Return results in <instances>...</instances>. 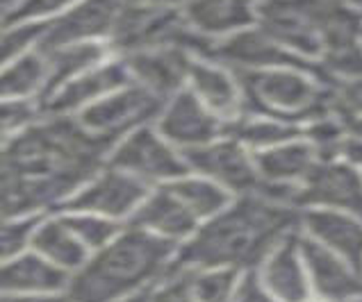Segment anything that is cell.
<instances>
[{
	"label": "cell",
	"instance_id": "obj_1",
	"mask_svg": "<svg viewBox=\"0 0 362 302\" xmlns=\"http://www.w3.org/2000/svg\"><path fill=\"white\" fill-rule=\"evenodd\" d=\"M115 139L96 137L76 116H41L0 143V221L57 210L107 162Z\"/></svg>",
	"mask_w": 362,
	"mask_h": 302
},
{
	"label": "cell",
	"instance_id": "obj_2",
	"mask_svg": "<svg viewBox=\"0 0 362 302\" xmlns=\"http://www.w3.org/2000/svg\"><path fill=\"white\" fill-rule=\"evenodd\" d=\"M301 210L260 193L235 195L223 212L196 227L164 275L180 270L248 268L264 262L285 236L298 230Z\"/></svg>",
	"mask_w": 362,
	"mask_h": 302
},
{
	"label": "cell",
	"instance_id": "obj_3",
	"mask_svg": "<svg viewBox=\"0 0 362 302\" xmlns=\"http://www.w3.org/2000/svg\"><path fill=\"white\" fill-rule=\"evenodd\" d=\"M255 25L310 64L362 46V18L349 0H257Z\"/></svg>",
	"mask_w": 362,
	"mask_h": 302
},
{
	"label": "cell",
	"instance_id": "obj_4",
	"mask_svg": "<svg viewBox=\"0 0 362 302\" xmlns=\"http://www.w3.org/2000/svg\"><path fill=\"white\" fill-rule=\"evenodd\" d=\"M173 255L175 241L128 223L69 277L66 294L74 302H115L167 273Z\"/></svg>",
	"mask_w": 362,
	"mask_h": 302
},
{
	"label": "cell",
	"instance_id": "obj_5",
	"mask_svg": "<svg viewBox=\"0 0 362 302\" xmlns=\"http://www.w3.org/2000/svg\"><path fill=\"white\" fill-rule=\"evenodd\" d=\"M244 93V114L308 125L333 111V91L324 78L305 68H264L235 73Z\"/></svg>",
	"mask_w": 362,
	"mask_h": 302
},
{
	"label": "cell",
	"instance_id": "obj_6",
	"mask_svg": "<svg viewBox=\"0 0 362 302\" xmlns=\"http://www.w3.org/2000/svg\"><path fill=\"white\" fill-rule=\"evenodd\" d=\"M210 46V41L201 39L187 25L180 7L132 3H123L107 41L110 53L115 57L160 48H180L196 57H208Z\"/></svg>",
	"mask_w": 362,
	"mask_h": 302
},
{
	"label": "cell",
	"instance_id": "obj_7",
	"mask_svg": "<svg viewBox=\"0 0 362 302\" xmlns=\"http://www.w3.org/2000/svg\"><path fill=\"white\" fill-rule=\"evenodd\" d=\"M107 166L134 175L148 186H162L192 173L182 152L162 137L155 123L121 137L107 155Z\"/></svg>",
	"mask_w": 362,
	"mask_h": 302
},
{
	"label": "cell",
	"instance_id": "obj_8",
	"mask_svg": "<svg viewBox=\"0 0 362 302\" xmlns=\"http://www.w3.org/2000/svg\"><path fill=\"white\" fill-rule=\"evenodd\" d=\"M164 102H167L164 98L130 82V85L112 91L85 109H80L76 114V121L96 137L119 141L128 132L158 121Z\"/></svg>",
	"mask_w": 362,
	"mask_h": 302
},
{
	"label": "cell",
	"instance_id": "obj_9",
	"mask_svg": "<svg viewBox=\"0 0 362 302\" xmlns=\"http://www.w3.org/2000/svg\"><path fill=\"white\" fill-rule=\"evenodd\" d=\"M151 189L153 186L137 180L134 175L105 164L96 178H91L55 212L96 214L103 218H112V221H126L146 200Z\"/></svg>",
	"mask_w": 362,
	"mask_h": 302
},
{
	"label": "cell",
	"instance_id": "obj_10",
	"mask_svg": "<svg viewBox=\"0 0 362 302\" xmlns=\"http://www.w3.org/2000/svg\"><path fill=\"white\" fill-rule=\"evenodd\" d=\"M182 157L192 173L216 182L233 195L255 193L260 186L253 152L228 134L201 145V148L182 150Z\"/></svg>",
	"mask_w": 362,
	"mask_h": 302
},
{
	"label": "cell",
	"instance_id": "obj_11",
	"mask_svg": "<svg viewBox=\"0 0 362 302\" xmlns=\"http://www.w3.org/2000/svg\"><path fill=\"white\" fill-rule=\"evenodd\" d=\"M298 210H335L362 218V171L342 159L317 162L296 193Z\"/></svg>",
	"mask_w": 362,
	"mask_h": 302
},
{
	"label": "cell",
	"instance_id": "obj_12",
	"mask_svg": "<svg viewBox=\"0 0 362 302\" xmlns=\"http://www.w3.org/2000/svg\"><path fill=\"white\" fill-rule=\"evenodd\" d=\"M208 57L219 61V64H223V66H228L235 73L283 68V66L305 68V71L319 73L317 64H310V61L292 55L283 46H278L276 41L267 32H262L257 25L244 28L230 37L214 41V44L210 46ZM319 76H322V73H319Z\"/></svg>",
	"mask_w": 362,
	"mask_h": 302
},
{
	"label": "cell",
	"instance_id": "obj_13",
	"mask_svg": "<svg viewBox=\"0 0 362 302\" xmlns=\"http://www.w3.org/2000/svg\"><path fill=\"white\" fill-rule=\"evenodd\" d=\"M121 7L123 0H80L66 12L46 20L44 37H41L37 50L46 53L53 48L87 44V41L107 44Z\"/></svg>",
	"mask_w": 362,
	"mask_h": 302
},
{
	"label": "cell",
	"instance_id": "obj_14",
	"mask_svg": "<svg viewBox=\"0 0 362 302\" xmlns=\"http://www.w3.org/2000/svg\"><path fill=\"white\" fill-rule=\"evenodd\" d=\"M155 128L173 148L182 152L223 137L226 123L216 119L187 87H182L164 102Z\"/></svg>",
	"mask_w": 362,
	"mask_h": 302
},
{
	"label": "cell",
	"instance_id": "obj_15",
	"mask_svg": "<svg viewBox=\"0 0 362 302\" xmlns=\"http://www.w3.org/2000/svg\"><path fill=\"white\" fill-rule=\"evenodd\" d=\"M130 73L121 57H107L98 66L85 71L82 76L59 87L53 96L41 102L44 116H76L80 109H85L91 102L100 100L107 93L130 85Z\"/></svg>",
	"mask_w": 362,
	"mask_h": 302
},
{
	"label": "cell",
	"instance_id": "obj_16",
	"mask_svg": "<svg viewBox=\"0 0 362 302\" xmlns=\"http://www.w3.org/2000/svg\"><path fill=\"white\" fill-rule=\"evenodd\" d=\"M298 253L310 284L324 302H349L362 296V275L351 268L342 257L330 253L326 246L298 230Z\"/></svg>",
	"mask_w": 362,
	"mask_h": 302
},
{
	"label": "cell",
	"instance_id": "obj_17",
	"mask_svg": "<svg viewBox=\"0 0 362 302\" xmlns=\"http://www.w3.org/2000/svg\"><path fill=\"white\" fill-rule=\"evenodd\" d=\"M187 87L216 119L233 123L244 116V93L235 71L210 57H192L187 68Z\"/></svg>",
	"mask_w": 362,
	"mask_h": 302
},
{
	"label": "cell",
	"instance_id": "obj_18",
	"mask_svg": "<svg viewBox=\"0 0 362 302\" xmlns=\"http://www.w3.org/2000/svg\"><path fill=\"white\" fill-rule=\"evenodd\" d=\"M192 57H194L192 53L180 48H160V50L132 53L121 59L126 64L134 85L169 100L173 93H178L185 87Z\"/></svg>",
	"mask_w": 362,
	"mask_h": 302
},
{
	"label": "cell",
	"instance_id": "obj_19",
	"mask_svg": "<svg viewBox=\"0 0 362 302\" xmlns=\"http://www.w3.org/2000/svg\"><path fill=\"white\" fill-rule=\"evenodd\" d=\"M301 225L308 236L362 275V218L335 210H301Z\"/></svg>",
	"mask_w": 362,
	"mask_h": 302
},
{
	"label": "cell",
	"instance_id": "obj_20",
	"mask_svg": "<svg viewBox=\"0 0 362 302\" xmlns=\"http://www.w3.org/2000/svg\"><path fill=\"white\" fill-rule=\"evenodd\" d=\"M255 5L257 0H187L180 9L194 32L214 44L255 25Z\"/></svg>",
	"mask_w": 362,
	"mask_h": 302
},
{
	"label": "cell",
	"instance_id": "obj_21",
	"mask_svg": "<svg viewBox=\"0 0 362 302\" xmlns=\"http://www.w3.org/2000/svg\"><path fill=\"white\" fill-rule=\"evenodd\" d=\"M298 230L285 236L272 253L267 255L262 266V286L278 302H308L310 279L305 273L301 253L296 243Z\"/></svg>",
	"mask_w": 362,
	"mask_h": 302
},
{
	"label": "cell",
	"instance_id": "obj_22",
	"mask_svg": "<svg viewBox=\"0 0 362 302\" xmlns=\"http://www.w3.org/2000/svg\"><path fill=\"white\" fill-rule=\"evenodd\" d=\"M128 221L158 236L171 238V241L192 236L199 227L196 216L164 184L153 186L146 200L137 207V212Z\"/></svg>",
	"mask_w": 362,
	"mask_h": 302
},
{
	"label": "cell",
	"instance_id": "obj_23",
	"mask_svg": "<svg viewBox=\"0 0 362 302\" xmlns=\"http://www.w3.org/2000/svg\"><path fill=\"white\" fill-rule=\"evenodd\" d=\"M69 284V273L44 257L33 253H21L9 262L0 264V296L16 294H53Z\"/></svg>",
	"mask_w": 362,
	"mask_h": 302
},
{
	"label": "cell",
	"instance_id": "obj_24",
	"mask_svg": "<svg viewBox=\"0 0 362 302\" xmlns=\"http://www.w3.org/2000/svg\"><path fill=\"white\" fill-rule=\"evenodd\" d=\"M253 162L260 182L264 184H287L301 186V182L313 171V166L319 162L315 148L305 137L285 141L274 148L253 152Z\"/></svg>",
	"mask_w": 362,
	"mask_h": 302
},
{
	"label": "cell",
	"instance_id": "obj_25",
	"mask_svg": "<svg viewBox=\"0 0 362 302\" xmlns=\"http://www.w3.org/2000/svg\"><path fill=\"white\" fill-rule=\"evenodd\" d=\"M41 55L46 57V85L37 98L39 105L48 96H53L59 87H64L66 82H71L74 78L82 76L85 71L94 68L100 64V61L112 57L107 44H103V41L69 44V46H62V48L46 50V53H41Z\"/></svg>",
	"mask_w": 362,
	"mask_h": 302
},
{
	"label": "cell",
	"instance_id": "obj_26",
	"mask_svg": "<svg viewBox=\"0 0 362 302\" xmlns=\"http://www.w3.org/2000/svg\"><path fill=\"white\" fill-rule=\"evenodd\" d=\"M30 246L46 262L66 270V273L85 266V262L89 259L87 246L69 230L66 223L62 221V216L39 221L33 236H30Z\"/></svg>",
	"mask_w": 362,
	"mask_h": 302
},
{
	"label": "cell",
	"instance_id": "obj_27",
	"mask_svg": "<svg viewBox=\"0 0 362 302\" xmlns=\"http://www.w3.org/2000/svg\"><path fill=\"white\" fill-rule=\"evenodd\" d=\"M223 134L237 139L251 152H260L267 148H274V145H281L285 141L303 137V128L278 119L257 116V114H244L237 121L226 123Z\"/></svg>",
	"mask_w": 362,
	"mask_h": 302
},
{
	"label": "cell",
	"instance_id": "obj_28",
	"mask_svg": "<svg viewBox=\"0 0 362 302\" xmlns=\"http://www.w3.org/2000/svg\"><path fill=\"white\" fill-rule=\"evenodd\" d=\"M164 186H167V189L187 207L199 223L208 221V218L223 212L235 198L230 191H226L223 186H219L208 178H203V175H196V173H187L178 180L167 182Z\"/></svg>",
	"mask_w": 362,
	"mask_h": 302
},
{
	"label": "cell",
	"instance_id": "obj_29",
	"mask_svg": "<svg viewBox=\"0 0 362 302\" xmlns=\"http://www.w3.org/2000/svg\"><path fill=\"white\" fill-rule=\"evenodd\" d=\"M46 85V57L30 50L12 64L0 68V98H39Z\"/></svg>",
	"mask_w": 362,
	"mask_h": 302
},
{
	"label": "cell",
	"instance_id": "obj_30",
	"mask_svg": "<svg viewBox=\"0 0 362 302\" xmlns=\"http://www.w3.org/2000/svg\"><path fill=\"white\" fill-rule=\"evenodd\" d=\"M46 20H21V23H0V68L12 64L39 46L44 37Z\"/></svg>",
	"mask_w": 362,
	"mask_h": 302
},
{
	"label": "cell",
	"instance_id": "obj_31",
	"mask_svg": "<svg viewBox=\"0 0 362 302\" xmlns=\"http://www.w3.org/2000/svg\"><path fill=\"white\" fill-rule=\"evenodd\" d=\"M62 221L74 232L87 250H100L105 248L112 238L121 232V223L112 218H103L96 214H76V212H59Z\"/></svg>",
	"mask_w": 362,
	"mask_h": 302
},
{
	"label": "cell",
	"instance_id": "obj_32",
	"mask_svg": "<svg viewBox=\"0 0 362 302\" xmlns=\"http://www.w3.org/2000/svg\"><path fill=\"white\" fill-rule=\"evenodd\" d=\"M44 114L35 98H0V143L37 123Z\"/></svg>",
	"mask_w": 362,
	"mask_h": 302
},
{
	"label": "cell",
	"instance_id": "obj_33",
	"mask_svg": "<svg viewBox=\"0 0 362 302\" xmlns=\"http://www.w3.org/2000/svg\"><path fill=\"white\" fill-rule=\"evenodd\" d=\"M39 221H41L39 214L25 218H12V221H0V264H5L23 253Z\"/></svg>",
	"mask_w": 362,
	"mask_h": 302
},
{
	"label": "cell",
	"instance_id": "obj_34",
	"mask_svg": "<svg viewBox=\"0 0 362 302\" xmlns=\"http://www.w3.org/2000/svg\"><path fill=\"white\" fill-rule=\"evenodd\" d=\"M80 0H16L7 9L0 23H21V20H50L57 14L66 12L69 7L78 5Z\"/></svg>",
	"mask_w": 362,
	"mask_h": 302
},
{
	"label": "cell",
	"instance_id": "obj_35",
	"mask_svg": "<svg viewBox=\"0 0 362 302\" xmlns=\"http://www.w3.org/2000/svg\"><path fill=\"white\" fill-rule=\"evenodd\" d=\"M333 111L342 121H362V78L333 82Z\"/></svg>",
	"mask_w": 362,
	"mask_h": 302
},
{
	"label": "cell",
	"instance_id": "obj_36",
	"mask_svg": "<svg viewBox=\"0 0 362 302\" xmlns=\"http://www.w3.org/2000/svg\"><path fill=\"white\" fill-rule=\"evenodd\" d=\"M169 277L171 279L167 282V286L160 289L151 302H199L192 291L187 270H180V273L169 275Z\"/></svg>",
	"mask_w": 362,
	"mask_h": 302
},
{
	"label": "cell",
	"instance_id": "obj_37",
	"mask_svg": "<svg viewBox=\"0 0 362 302\" xmlns=\"http://www.w3.org/2000/svg\"><path fill=\"white\" fill-rule=\"evenodd\" d=\"M233 302H278V300L262 286V282L257 279L255 273H248L244 275V279H240V284H237Z\"/></svg>",
	"mask_w": 362,
	"mask_h": 302
},
{
	"label": "cell",
	"instance_id": "obj_38",
	"mask_svg": "<svg viewBox=\"0 0 362 302\" xmlns=\"http://www.w3.org/2000/svg\"><path fill=\"white\" fill-rule=\"evenodd\" d=\"M337 159H342L362 171V134H356L346 128V137L339 143Z\"/></svg>",
	"mask_w": 362,
	"mask_h": 302
},
{
	"label": "cell",
	"instance_id": "obj_39",
	"mask_svg": "<svg viewBox=\"0 0 362 302\" xmlns=\"http://www.w3.org/2000/svg\"><path fill=\"white\" fill-rule=\"evenodd\" d=\"M0 302H74L69 294H16V296H0Z\"/></svg>",
	"mask_w": 362,
	"mask_h": 302
},
{
	"label": "cell",
	"instance_id": "obj_40",
	"mask_svg": "<svg viewBox=\"0 0 362 302\" xmlns=\"http://www.w3.org/2000/svg\"><path fill=\"white\" fill-rule=\"evenodd\" d=\"M132 5H158V7H182L187 0H123Z\"/></svg>",
	"mask_w": 362,
	"mask_h": 302
},
{
	"label": "cell",
	"instance_id": "obj_41",
	"mask_svg": "<svg viewBox=\"0 0 362 302\" xmlns=\"http://www.w3.org/2000/svg\"><path fill=\"white\" fill-rule=\"evenodd\" d=\"M117 302H151V289L134 291V294L123 296V300H117Z\"/></svg>",
	"mask_w": 362,
	"mask_h": 302
},
{
	"label": "cell",
	"instance_id": "obj_42",
	"mask_svg": "<svg viewBox=\"0 0 362 302\" xmlns=\"http://www.w3.org/2000/svg\"><path fill=\"white\" fill-rule=\"evenodd\" d=\"M346 123V128L351 132H356V134H362V121H344Z\"/></svg>",
	"mask_w": 362,
	"mask_h": 302
},
{
	"label": "cell",
	"instance_id": "obj_43",
	"mask_svg": "<svg viewBox=\"0 0 362 302\" xmlns=\"http://www.w3.org/2000/svg\"><path fill=\"white\" fill-rule=\"evenodd\" d=\"M349 3L354 5V9H356V12H358V16L362 18V0H349Z\"/></svg>",
	"mask_w": 362,
	"mask_h": 302
},
{
	"label": "cell",
	"instance_id": "obj_44",
	"mask_svg": "<svg viewBox=\"0 0 362 302\" xmlns=\"http://www.w3.org/2000/svg\"><path fill=\"white\" fill-rule=\"evenodd\" d=\"M349 302H362V296H358V298H354V300H349Z\"/></svg>",
	"mask_w": 362,
	"mask_h": 302
},
{
	"label": "cell",
	"instance_id": "obj_45",
	"mask_svg": "<svg viewBox=\"0 0 362 302\" xmlns=\"http://www.w3.org/2000/svg\"><path fill=\"white\" fill-rule=\"evenodd\" d=\"M14 3H16V0H14Z\"/></svg>",
	"mask_w": 362,
	"mask_h": 302
},
{
	"label": "cell",
	"instance_id": "obj_46",
	"mask_svg": "<svg viewBox=\"0 0 362 302\" xmlns=\"http://www.w3.org/2000/svg\"><path fill=\"white\" fill-rule=\"evenodd\" d=\"M308 302H310V300H308Z\"/></svg>",
	"mask_w": 362,
	"mask_h": 302
}]
</instances>
